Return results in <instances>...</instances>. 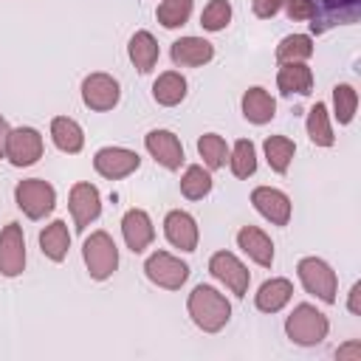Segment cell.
Returning a JSON list of instances; mask_svg holds the SVG:
<instances>
[{"label": "cell", "mask_w": 361, "mask_h": 361, "mask_svg": "<svg viewBox=\"0 0 361 361\" xmlns=\"http://www.w3.org/2000/svg\"><path fill=\"white\" fill-rule=\"evenodd\" d=\"M186 307H189L192 322H195L200 330H206V333L223 330L226 322L231 319V305H228V299H226L217 288H212V285H197V288L189 293Z\"/></svg>", "instance_id": "6da1fadb"}, {"label": "cell", "mask_w": 361, "mask_h": 361, "mask_svg": "<svg viewBox=\"0 0 361 361\" xmlns=\"http://www.w3.org/2000/svg\"><path fill=\"white\" fill-rule=\"evenodd\" d=\"M327 330H330V322L322 310H316L313 305L302 302L293 307V313L288 316L285 322V333L293 344L299 347H313V344H322L327 338Z\"/></svg>", "instance_id": "7a4b0ae2"}, {"label": "cell", "mask_w": 361, "mask_h": 361, "mask_svg": "<svg viewBox=\"0 0 361 361\" xmlns=\"http://www.w3.org/2000/svg\"><path fill=\"white\" fill-rule=\"evenodd\" d=\"M361 17V0H310V31L324 34L333 25H350Z\"/></svg>", "instance_id": "3957f363"}, {"label": "cell", "mask_w": 361, "mask_h": 361, "mask_svg": "<svg viewBox=\"0 0 361 361\" xmlns=\"http://www.w3.org/2000/svg\"><path fill=\"white\" fill-rule=\"evenodd\" d=\"M14 200L17 206L25 212V217L31 220H42L45 214L54 212L56 206V192L48 180L42 178H28V180H20L14 186Z\"/></svg>", "instance_id": "277c9868"}, {"label": "cell", "mask_w": 361, "mask_h": 361, "mask_svg": "<svg viewBox=\"0 0 361 361\" xmlns=\"http://www.w3.org/2000/svg\"><path fill=\"white\" fill-rule=\"evenodd\" d=\"M82 254H85V265L93 279H107L118 265V248L107 231H93L85 240Z\"/></svg>", "instance_id": "5b68a950"}, {"label": "cell", "mask_w": 361, "mask_h": 361, "mask_svg": "<svg viewBox=\"0 0 361 361\" xmlns=\"http://www.w3.org/2000/svg\"><path fill=\"white\" fill-rule=\"evenodd\" d=\"M296 271H299V279H302V285H305L307 293L319 296V299L327 302V305L336 302V288H338V282H336L333 268H330L324 259H319V257H305V259H299Z\"/></svg>", "instance_id": "8992f818"}, {"label": "cell", "mask_w": 361, "mask_h": 361, "mask_svg": "<svg viewBox=\"0 0 361 361\" xmlns=\"http://www.w3.org/2000/svg\"><path fill=\"white\" fill-rule=\"evenodd\" d=\"M144 274L149 282H155L158 288L166 290H178L186 279H189V265L180 262L178 257H172L169 251H155L147 257L144 262Z\"/></svg>", "instance_id": "52a82bcc"}, {"label": "cell", "mask_w": 361, "mask_h": 361, "mask_svg": "<svg viewBox=\"0 0 361 361\" xmlns=\"http://www.w3.org/2000/svg\"><path fill=\"white\" fill-rule=\"evenodd\" d=\"M209 271H212V276L220 279L234 296H245V293H248L251 274H248V268H245L231 251H217V254H212Z\"/></svg>", "instance_id": "ba28073f"}, {"label": "cell", "mask_w": 361, "mask_h": 361, "mask_svg": "<svg viewBox=\"0 0 361 361\" xmlns=\"http://www.w3.org/2000/svg\"><path fill=\"white\" fill-rule=\"evenodd\" d=\"M6 158L14 166H31L42 158V135L34 127H17L6 138Z\"/></svg>", "instance_id": "9c48e42d"}, {"label": "cell", "mask_w": 361, "mask_h": 361, "mask_svg": "<svg viewBox=\"0 0 361 361\" xmlns=\"http://www.w3.org/2000/svg\"><path fill=\"white\" fill-rule=\"evenodd\" d=\"M121 99V90H118V82L107 73H90L85 82H82V102L96 110V113H104V110H113Z\"/></svg>", "instance_id": "30bf717a"}, {"label": "cell", "mask_w": 361, "mask_h": 361, "mask_svg": "<svg viewBox=\"0 0 361 361\" xmlns=\"http://www.w3.org/2000/svg\"><path fill=\"white\" fill-rule=\"evenodd\" d=\"M141 158L138 152L133 149H124V147H102L93 158V166L102 178H110V180H118V178H127L138 169Z\"/></svg>", "instance_id": "8fae6325"}, {"label": "cell", "mask_w": 361, "mask_h": 361, "mask_svg": "<svg viewBox=\"0 0 361 361\" xmlns=\"http://www.w3.org/2000/svg\"><path fill=\"white\" fill-rule=\"evenodd\" d=\"M68 206H71V214H73V226L76 231H85L102 212V197H99V189L93 183H73L71 186V197H68Z\"/></svg>", "instance_id": "7c38bea8"}, {"label": "cell", "mask_w": 361, "mask_h": 361, "mask_svg": "<svg viewBox=\"0 0 361 361\" xmlns=\"http://www.w3.org/2000/svg\"><path fill=\"white\" fill-rule=\"evenodd\" d=\"M25 268V237L20 223H8L0 231V274L17 276Z\"/></svg>", "instance_id": "4fadbf2b"}, {"label": "cell", "mask_w": 361, "mask_h": 361, "mask_svg": "<svg viewBox=\"0 0 361 361\" xmlns=\"http://www.w3.org/2000/svg\"><path fill=\"white\" fill-rule=\"evenodd\" d=\"M251 203L274 226H288V220H290V197L285 192H279L274 186H257L251 192Z\"/></svg>", "instance_id": "5bb4252c"}, {"label": "cell", "mask_w": 361, "mask_h": 361, "mask_svg": "<svg viewBox=\"0 0 361 361\" xmlns=\"http://www.w3.org/2000/svg\"><path fill=\"white\" fill-rule=\"evenodd\" d=\"M144 147H147V152L161 166L180 169V164H183V147H180V141H178L175 133H169V130H152V133H147Z\"/></svg>", "instance_id": "9a60e30c"}, {"label": "cell", "mask_w": 361, "mask_h": 361, "mask_svg": "<svg viewBox=\"0 0 361 361\" xmlns=\"http://www.w3.org/2000/svg\"><path fill=\"white\" fill-rule=\"evenodd\" d=\"M121 234H124V243L133 254H141L144 248H149L152 237H155V228H152V220L144 209H130L124 217H121Z\"/></svg>", "instance_id": "2e32d148"}, {"label": "cell", "mask_w": 361, "mask_h": 361, "mask_svg": "<svg viewBox=\"0 0 361 361\" xmlns=\"http://www.w3.org/2000/svg\"><path fill=\"white\" fill-rule=\"evenodd\" d=\"M164 234L180 251H195L197 248V223L189 212H180V209L169 212L166 220H164Z\"/></svg>", "instance_id": "e0dca14e"}, {"label": "cell", "mask_w": 361, "mask_h": 361, "mask_svg": "<svg viewBox=\"0 0 361 361\" xmlns=\"http://www.w3.org/2000/svg\"><path fill=\"white\" fill-rule=\"evenodd\" d=\"M214 56V45L200 37H180L172 42V62L180 68H197L206 65Z\"/></svg>", "instance_id": "ac0fdd59"}, {"label": "cell", "mask_w": 361, "mask_h": 361, "mask_svg": "<svg viewBox=\"0 0 361 361\" xmlns=\"http://www.w3.org/2000/svg\"><path fill=\"white\" fill-rule=\"evenodd\" d=\"M237 245L262 268H271L274 262V243L265 231H259L257 226H243L237 231Z\"/></svg>", "instance_id": "d6986e66"}, {"label": "cell", "mask_w": 361, "mask_h": 361, "mask_svg": "<svg viewBox=\"0 0 361 361\" xmlns=\"http://www.w3.org/2000/svg\"><path fill=\"white\" fill-rule=\"evenodd\" d=\"M276 85L285 96H307L313 90V71L305 65V62H285L276 73Z\"/></svg>", "instance_id": "ffe728a7"}, {"label": "cell", "mask_w": 361, "mask_h": 361, "mask_svg": "<svg viewBox=\"0 0 361 361\" xmlns=\"http://www.w3.org/2000/svg\"><path fill=\"white\" fill-rule=\"evenodd\" d=\"M290 293H293L290 279L276 276V279H268V282L259 285V290H257V296H254V305H257V310H262V313H276V310H282V307L290 302Z\"/></svg>", "instance_id": "44dd1931"}, {"label": "cell", "mask_w": 361, "mask_h": 361, "mask_svg": "<svg viewBox=\"0 0 361 361\" xmlns=\"http://www.w3.org/2000/svg\"><path fill=\"white\" fill-rule=\"evenodd\" d=\"M243 116L251 124H268L276 116V102L268 90L262 87H248L243 96Z\"/></svg>", "instance_id": "7402d4cb"}, {"label": "cell", "mask_w": 361, "mask_h": 361, "mask_svg": "<svg viewBox=\"0 0 361 361\" xmlns=\"http://www.w3.org/2000/svg\"><path fill=\"white\" fill-rule=\"evenodd\" d=\"M39 248L48 259L54 262H62L68 257V248H71V234H68V226L65 220H54L51 226H45L39 231Z\"/></svg>", "instance_id": "603a6c76"}, {"label": "cell", "mask_w": 361, "mask_h": 361, "mask_svg": "<svg viewBox=\"0 0 361 361\" xmlns=\"http://www.w3.org/2000/svg\"><path fill=\"white\" fill-rule=\"evenodd\" d=\"M127 51H130L133 65H135L141 73H149V71L155 68V62H158V42H155V37H152L149 31H135V34L130 37Z\"/></svg>", "instance_id": "cb8c5ba5"}, {"label": "cell", "mask_w": 361, "mask_h": 361, "mask_svg": "<svg viewBox=\"0 0 361 361\" xmlns=\"http://www.w3.org/2000/svg\"><path fill=\"white\" fill-rule=\"evenodd\" d=\"M183 96H186V79H183L180 73H175V71L161 73V76L155 79V85H152V99H155L158 104H164V107L180 104Z\"/></svg>", "instance_id": "d4e9b609"}, {"label": "cell", "mask_w": 361, "mask_h": 361, "mask_svg": "<svg viewBox=\"0 0 361 361\" xmlns=\"http://www.w3.org/2000/svg\"><path fill=\"white\" fill-rule=\"evenodd\" d=\"M51 138L54 144L62 149V152H79L82 144H85V135H82V127L68 118V116H56L51 121Z\"/></svg>", "instance_id": "484cf974"}, {"label": "cell", "mask_w": 361, "mask_h": 361, "mask_svg": "<svg viewBox=\"0 0 361 361\" xmlns=\"http://www.w3.org/2000/svg\"><path fill=\"white\" fill-rule=\"evenodd\" d=\"M293 152H296V144L288 135H268L265 138V158H268V166L274 172H279V175L288 172Z\"/></svg>", "instance_id": "4316f807"}, {"label": "cell", "mask_w": 361, "mask_h": 361, "mask_svg": "<svg viewBox=\"0 0 361 361\" xmlns=\"http://www.w3.org/2000/svg\"><path fill=\"white\" fill-rule=\"evenodd\" d=\"M313 56V39L307 34H288L279 45H276V59L279 65L285 62H305Z\"/></svg>", "instance_id": "83f0119b"}, {"label": "cell", "mask_w": 361, "mask_h": 361, "mask_svg": "<svg viewBox=\"0 0 361 361\" xmlns=\"http://www.w3.org/2000/svg\"><path fill=\"white\" fill-rule=\"evenodd\" d=\"M307 135L316 147H330L336 141L333 135V127H330V118H327V107L322 102H316L307 113Z\"/></svg>", "instance_id": "f1b7e54d"}, {"label": "cell", "mask_w": 361, "mask_h": 361, "mask_svg": "<svg viewBox=\"0 0 361 361\" xmlns=\"http://www.w3.org/2000/svg\"><path fill=\"white\" fill-rule=\"evenodd\" d=\"M180 192H183V197H189V200H200V197H206L209 192H212V175H209V169H203V166H186V172H183V178H180Z\"/></svg>", "instance_id": "f546056e"}, {"label": "cell", "mask_w": 361, "mask_h": 361, "mask_svg": "<svg viewBox=\"0 0 361 361\" xmlns=\"http://www.w3.org/2000/svg\"><path fill=\"white\" fill-rule=\"evenodd\" d=\"M197 152H200V158H203V164H206L209 169H220V166H226V161H228V147H226V141H223L217 133L200 135Z\"/></svg>", "instance_id": "4dcf8cb0"}, {"label": "cell", "mask_w": 361, "mask_h": 361, "mask_svg": "<svg viewBox=\"0 0 361 361\" xmlns=\"http://www.w3.org/2000/svg\"><path fill=\"white\" fill-rule=\"evenodd\" d=\"M228 164H231V172L237 178H248L257 172V147L248 141V138H240L228 155Z\"/></svg>", "instance_id": "1f68e13d"}, {"label": "cell", "mask_w": 361, "mask_h": 361, "mask_svg": "<svg viewBox=\"0 0 361 361\" xmlns=\"http://www.w3.org/2000/svg\"><path fill=\"white\" fill-rule=\"evenodd\" d=\"M189 14H192V0H161V6L155 11V17L164 28L183 25L189 20Z\"/></svg>", "instance_id": "d6a6232c"}, {"label": "cell", "mask_w": 361, "mask_h": 361, "mask_svg": "<svg viewBox=\"0 0 361 361\" xmlns=\"http://www.w3.org/2000/svg\"><path fill=\"white\" fill-rule=\"evenodd\" d=\"M333 104H336V118L338 124H350L358 107V93L353 85H336L333 87Z\"/></svg>", "instance_id": "836d02e7"}, {"label": "cell", "mask_w": 361, "mask_h": 361, "mask_svg": "<svg viewBox=\"0 0 361 361\" xmlns=\"http://www.w3.org/2000/svg\"><path fill=\"white\" fill-rule=\"evenodd\" d=\"M228 20H231V3L228 0H212L200 14V25L206 31H223L228 25Z\"/></svg>", "instance_id": "e575fe53"}, {"label": "cell", "mask_w": 361, "mask_h": 361, "mask_svg": "<svg viewBox=\"0 0 361 361\" xmlns=\"http://www.w3.org/2000/svg\"><path fill=\"white\" fill-rule=\"evenodd\" d=\"M290 20H310V0H282Z\"/></svg>", "instance_id": "d590c367"}, {"label": "cell", "mask_w": 361, "mask_h": 361, "mask_svg": "<svg viewBox=\"0 0 361 361\" xmlns=\"http://www.w3.org/2000/svg\"><path fill=\"white\" fill-rule=\"evenodd\" d=\"M251 8L259 20H268L282 8V0H251Z\"/></svg>", "instance_id": "8d00e7d4"}, {"label": "cell", "mask_w": 361, "mask_h": 361, "mask_svg": "<svg viewBox=\"0 0 361 361\" xmlns=\"http://www.w3.org/2000/svg\"><path fill=\"white\" fill-rule=\"evenodd\" d=\"M336 358H338V361H344V358H350V361H361V344L353 341V344H347V347H338V350H336Z\"/></svg>", "instance_id": "74e56055"}, {"label": "cell", "mask_w": 361, "mask_h": 361, "mask_svg": "<svg viewBox=\"0 0 361 361\" xmlns=\"http://www.w3.org/2000/svg\"><path fill=\"white\" fill-rule=\"evenodd\" d=\"M8 133H11V127H8V121L0 116V158H6V138H8Z\"/></svg>", "instance_id": "f35d334b"}, {"label": "cell", "mask_w": 361, "mask_h": 361, "mask_svg": "<svg viewBox=\"0 0 361 361\" xmlns=\"http://www.w3.org/2000/svg\"><path fill=\"white\" fill-rule=\"evenodd\" d=\"M358 296H361V282H355L353 290H350V310H353L355 316L361 313V307H358Z\"/></svg>", "instance_id": "ab89813d"}]
</instances>
